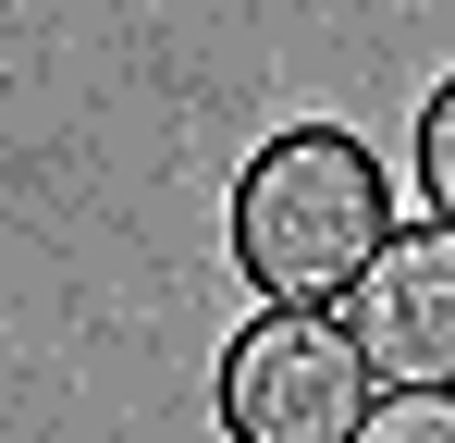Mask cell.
Instances as JSON below:
<instances>
[{
    "label": "cell",
    "mask_w": 455,
    "mask_h": 443,
    "mask_svg": "<svg viewBox=\"0 0 455 443\" xmlns=\"http://www.w3.org/2000/svg\"><path fill=\"white\" fill-rule=\"evenodd\" d=\"M381 246H394V185L345 124H283L234 173V271L259 284V308H345Z\"/></svg>",
    "instance_id": "1"
},
{
    "label": "cell",
    "mask_w": 455,
    "mask_h": 443,
    "mask_svg": "<svg viewBox=\"0 0 455 443\" xmlns=\"http://www.w3.org/2000/svg\"><path fill=\"white\" fill-rule=\"evenodd\" d=\"M381 407L345 308H259L222 345V431L234 443H357Z\"/></svg>",
    "instance_id": "2"
},
{
    "label": "cell",
    "mask_w": 455,
    "mask_h": 443,
    "mask_svg": "<svg viewBox=\"0 0 455 443\" xmlns=\"http://www.w3.org/2000/svg\"><path fill=\"white\" fill-rule=\"evenodd\" d=\"M345 333L381 394H455V222H406L381 246L345 295Z\"/></svg>",
    "instance_id": "3"
},
{
    "label": "cell",
    "mask_w": 455,
    "mask_h": 443,
    "mask_svg": "<svg viewBox=\"0 0 455 443\" xmlns=\"http://www.w3.org/2000/svg\"><path fill=\"white\" fill-rule=\"evenodd\" d=\"M419 197H431V222H455V74L419 111Z\"/></svg>",
    "instance_id": "4"
},
{
    "label": "cell",
    "mask_w": 455,
    "mask_h": 443,
    "mask_svg": "<svg viewBox=\"0 0 455 443\" xmlns=\"http://www.w3.org/2000/svg\"><path fill=\"white\" fill-rule=\"evenodd\" d=\"M357 443H455V394H381Z\"/></svg>",
    "instance_id": "5"
}]
</instances>
